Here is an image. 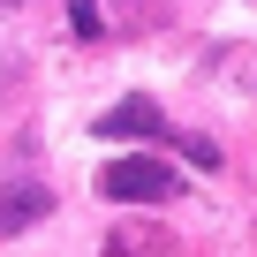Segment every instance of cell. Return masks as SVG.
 <instances>
[{"label": "cell", "mask_w": 257, "mask_h": 257, "mask_svg": "<svg viewBox=\"0 0 257 257\" xmlns=\"http://www.w3.org/2000/svg\"><path fill=\"white\" fill-rule=\"evenodd\" d=\"M68 23H76V38H98V8H91V0H76V8H68Z\"/></svg>", "instance_id": "cell-5"}, {"label": "cell", "mask_w": 257, "mask_h": 257, "mask_svg": "<svg viewBox=\"0 0 257 257\" xmlns=\"http://www.w3.org/2000/svg\"><path fill=\"white\" fill-rule=\"evenodd\" d=\"M46 212H53V189L46 182H0V242L23 234V227H38Z\"/></svg>", "instance_id": "cell-3"}, {"label": "cell", "mask_w": 257, "mask_h": 257, "mask_svg": "<svg viewBox=\"0 0 257 257\" xmlns=\"http://www.w3.org/2000/svg\"><path fill=\"white\" fill-rule=\"evenodd\" d=\"M152 249H167L159 234H113L106 242V257H152Z\"/></svg>", "instance_id": "cell-4"}, {"label": "cell", "mask_w": 257, "mask_h": 257, "mask_svg": "<svg viewBox=\"0 0 257 257\" xmlns=\"http://www.w3.org/2000/svg\"><path fill=\"white\" fill-rule=\"evenodd\" d=\"M174 189H182V174H174L167 159H144V152H137V159H113V167L98 174V197H113V204H167Z\"/></svg>", "instance_id": "cell-1"}, {"label": "cell", "mask_w": 257, "mask_h": 257, "mask_svg": "<svg viewBox=\"0 0 257 257\" xmlns=\"http://www.w3.org/2000/svg\"><path fill=\"white\" fill-rule=\"evenodd\" d=\"M98 137L106 144H152V137H167V113L152 98H121V106L98 113Z\"/></svg>", "instance_id": "cell-2"}]
</instances>
